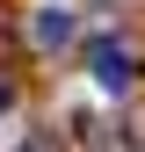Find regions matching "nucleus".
Here are the masks:
<instances>
[{"mask_svg": "<svg viewBox=\"0 0 145 152\" xmlns=\"http://www.w3.org/2000/svg\"><path fill=\"white\" fill-rule=\"evenodd\" d=\"M87 65H94V80H102L109 94H123V87L138 80V72H131V51H123V44H109V36H102L94 51H87Z\"/></svg>", "mask_w": 145, "mask_h": 152, "instance_id": "f257e3e1", "label": "nucleus"}, {"mask_svg": "<svg viewBox=\"0 0 145 152\" xmlns=\"http://www.w3.org/2000/svg\"><path fill=\"white\" fill-rule=\"evenodd\" d=\"M29 44H36V51H65V44H72V7H36Z\"/></svg>", "mask_w": 145, "mask_h": 152, "instance_id": "f03ea898", "label": "nucleus"}, {"mask_svg": "<svg viewBox=\"0 0 145 152\" xmlns=\"http://www.w3.org/2000/svg\"><path fill=\"white\" fill-rule=\"evenodd\" d=\"M22 152H58V145H51V138H29V145H22Z\"/></svg>", "mask_w": 145, "mask_h": 152, "instance_id": "7ed1b4c3", "label": "nucleus"}]
</instances>
